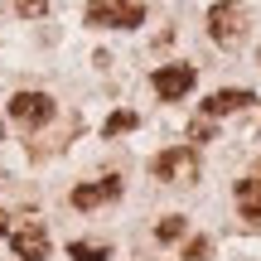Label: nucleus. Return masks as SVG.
Instances as JSON below:
<instances>
[{
	"mask_svg": "<svg viewBox=\"0 0 261 261\" xmlns=\"http://www.w3.org/2000/svg\"><path fill=\"white\" fill-rule=\"evenodd\" d=\"M242 34H247V5L242 0H218L208 10V39L232 48V44H242Z\"/></svg>",
	"mask_w": 261,
	"mask_h": 261,
	"instance_id": "f257e3e1",
	"label": "nucleus"
},
{
	"mask_svg": "<svg viewBox=\"0 0 261 261\" xmlns=\"http://www.w3.org/2000/svg\"><path fill=\"white\" fill-rule=\"evenodd\" d=\"M145 19L140 0H87V24L97 29H136Z\"/></svg>",
	"mask_w": 261,
	"mask_h": 261,
	"instance_id": "f03ea898",
	"label": "nucleus"
},
{
	"mask_svg": "<svg viewBox=\"0 0 261 261\" xmlns=\"http://www.w3.org/2000/svg\"><path fill=\"white\" fill-rule=\"evenodd\" d=\"M150 174L165 179V184H194V179H198V150H194V145H174V150H165V155H155Z\"/></svg>",
	"mask_w": 261,
	"mask_h": 261,
	"instance_id": "7ed1b4c3",
	"label": "nucleus"
},
{
	"mask_svg": "<svg viewBox=\"0 0 261 261\" xmlns=\"http://www.w3.org/2000/svg\"><path fill=\"white\" fill-rule=\"evenodd\" d=\"M194 83H198L194 63H165V68H155V92L165 97V102L189 97V92H194Z\"/></svg>",
	"mask_w": 261,
	"mask_h": 261,
	"instance_id": "20e7f679",
	"label": "nucleus"
},
{
	"mask_svg": "<svg viewBox=\"0 0 261 261\" xmlns=\"http://www.w3.org/2000/svg\"><path fill=\"white\" fill-rule=\"evenodd\" d=\"M10 116H15L19 126L34 130V126H44L48 116H54V97L48 92H15L10 97Z\"/></svg>",
	"mask_w": 261,
	"mask_h": 261,
	"instance_id": "39448f33",
	"label": "nucleus"
},
{
	"mask_svg": "<svg viewBox=\"0 0 261 261\" xmlns=\"http://www.w3.org/2000/svg\"><path fill=\"white\" fill-rule=\"evenodd\" d=\"M10 247H15L19 261H44V256H48V232H44V223H19L15 237H10Z\"/></svg>",
	"mask_w": 261,
	"mask_h": 261,
	"instance_id": "423d86ee",
	"label": "nucleus"
},
{
	"mask_svg": "<svg viewBox=\"0 0 261 261\" xmlns=\"http://www.w3.org/2000/svg\"><path fill=\"white\" fill-rule=\"evenodd\" d=\"M112 198H121V179H116V174L97 179V184H77L73 194H68V203L87 213V208H97V203H112Z\"/></svg>",
	"mask_w": 261,
	"mask_h": 261,
	"instance_id": "0eeeda50",
	"label": "nucleus"
},
{
	"mask_svg": "<svg viewBox=\"0 0 261 261\" xmlns=\"http://www.w3.org/2000/svg\"><path fill=\"white\" fill-rule=\"evenodd\" d=\"M237 208H242L247 223L261 227V165H256L247 179H237Z\"/></svg>",
	"mask_w": 261,
	"mask_h": 261,
	"instance_id": "6e6552de",
	"label": "nucleus"
},
{
	"mask_svg": "<svg viewBox=\"0 0 261 261\" xmlns=\"http://www.w3.org/2000/svg\"><path fill=\"white\" fill-rule=\"evenodd\" d=\"M256 97L247 92V87H223V92H213L203 102V116H227V112H242V107H252Z\"/></svg>",
	"mask_w": 261,
	"mask_h": 261,
	"instance_id": "1a4fd4ad",
	"label": "nucleus"
},
{
	"mask_svg": "<svg viewBox=\"0 0 261 261\" xmlns=\"http://www.w3.org/2000/svg\"><path fill=\"white\" fill-rule=\"evenodd\" d=\"M136 126H140L136 112H112V116H107V126H102V136H126V130H136Z\"/></svg>",
	"mask_w": 261,
	"mask_h": 261,
	"instance_id": "9d476101",
	"label": "nucleus"
},
{
	"mask_svg": "<svg viewBox=\"0 0 261 261\" xmlns=\"http://www.w3.org/2000/svg\"><path fill=\"white\" fill-rule=\"evenodd\" d=\"M184 218H179V213H169V218H160V223H155V237H160V242H179V237H184Z\"/></svg>",
	"mask_w": 261,
	"mask_h": 261,
	"instance_id": "9b49d317",
	"label": "nucleus"
},
{
	"mask_svg": "<svg viewBox=\"0 0 261 261\" xmlns=\"http://www.w3.org/2000/svg\"><path fill=\"white\" fill-rule=\"evenodd\" d=\"M68 256H73V261H107L112 252H107V247H92V242H73Z\"/></svg>",
	"mask_w": 261,
	"mask_h": 261,
	"instance_id": "f8f14e48",
	"label": "nucleus"
},
{
	"mask_svg": "<svg viewBox=\"0 0 261 261\" xmlns=\"http://www.w3.org/2000/svg\"><path fill=\"white\" fill-rule=\"evenodd\" d=\"M208 252H213V242H208V237H189V247H184V261H203Z\"/></svg>",
	"mask_w": 261,
	"mask_h": 261,
	"instance_id": "ddd939ff",
	"label": "nucleus"
},
{
	"mask_svg": "<svg viewBox=\"0 0 261 261\" xmlns=\"http://www.w3.org/2000/svg\"><path fill=\"white\" fill-rule=\"evenodd\" d=\"M189 140H194V145L213 140V116H203V121H194V126H189Z\"/></svg>",
	"mask_w": 261,
	"mask_h": 261,
	"instance_id": "4468645a",
	"label": "nucleus"
},
{
	"mask_svg": "<svg viewBox=\"0 0 261 261\" xmlns=\"http://www.w3.org/2000/svg\"><path fill=\"white\" fill-rule=\"evenodd\" d=\"M15 10H19L24 19H39V15L48 10V0H15Z\"/></svg>",
	"mask_w": 261,
	"mask_h": 261,
	"instance_id": "2eb2a0df",
	"label": "nucleus"
},
{
	"mask_svg": "<svg viewBox=\"0 0 261 261\" xmlns=\"http://www.w3.org/2000/svg\"><path fill=\"white\" fill-rule=\"evenodd\" d=\"M5 232H10V213L0 208V237H5Z\"/></svg>",
	"mask_w": 261,
	"mask_h": 261,
	"instance_id": "dca6fc26",
	"label": "nucleus"
}]
</instances>
